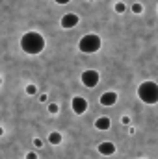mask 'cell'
<instances>
[{"instance_id":"6da1fadb","label":"cell","mask_w":158,"mask_h":159,"mask_svg":"<svg viewBox=\"0 0 158 159\" xmlns=\"http://www.w3.org/2000/svg\"><path fill=\"white\" fill-rule=\"evenodd\" d=\"M21 48L30 56H37L45 50V37L39 32H26L21 37Z\"/></svg>"},{"instance_id":"7a4b0ae2","label":"cell","mask_w":158,"mask_h":159,"mask_svg":"<svg viewBox=\"0 0 158 159\" xmlns=\"http://www.w3.org/2000/svg\"><path fill=\"white\" fill-rule=\"evenodd\" d=\"M138 96L147 106L158 104V83H155V81H143L138 87Z\"/></svg>"},{"instance_id":"3957f363","label":"cell","mask_w":158,"mask_h":159,"mask_svg":"<svg viewBox=\"0 0 158 159\" xmlns=\"http://www.w3.org/2000/svg\"><path fill=\"white\" fill-rule=\"evenodd\" d=\"M101 44H102V41H101V37L97 34H87V35H84L80 39L78 50L84 52V54H95L101 48Z\"/></svg>"},{"instance_id":"277c9868","label":"cell","mask_w":158,"mask_h":159,"mask_svg":"<svg viewBox=\"0 0 158 159\" xmlns=\"http://www.w3.org/2000/svg\"><path fill=\"white\" fill-rule=\"evenodd\" d=\"M80 80H82V83H84L86 87L93 89V87H97V85H99V80H101V76H99V72H97V70L89 69V70H84V72H82Z\"/></svg>"},{"instance_id":"5b68a950","label":"cell","mask_w":158,"mask_h":159,"mask_svg":"<svg viewBox=\"0 0 158 159\" xmlns=\"http://www.w3.org/2000/svg\"><path fill=\"white\" fill-rule=\"evenodd\" d=\"M71 107H73L75 115H84L86 109H87V100L82 98V96H75L73 102H71Z\"/></svg>"},{"instance_id":"8992f818","label":"cell","mask_w":158,"mask_h":159,"mask_svg":"<svg viewBox=\"0 0 158 159\" xmlns=\"http://www.w3.org/2000/svg\"><path fill=\"white\" fill-rule=\"evenodd\" d=\"M78 15H75V13H67V15H63L62 17V20H60V24H62V28L63 30H71V28H75L77 24H78Z\"/></svg>"},{"instance_id":"52a82bcc","label":"cell","mask_w":158,"mask_h":159,"mask_svg":"<svg viewBox=\"0 0 158 159\" xmlns=\"http://www.w3.org/2000/svg\"><path fill=\"white\" fill-rule=\"evenodd\" d=\"M116 102H117V93L108 91V93L101 94V104H102V106H114Z\"/></svg>"},{"instance_id":"ba28073f","label":"cell","mask_w":158,"mask_h":159,"mask_svg":"<svg viewBox=\"0 0 158 159\" xmlns=\"http://www.w3.org/2000/svg\"><path fill=\"white\" fill-rule=\"evenodd\" d=\"M99 154H102V156H114L116 154V144L114 143H101L99 144Z\"/></svg>"},{"instance_id":"9c48e42d","label":"cell","mask_w":158,"mask_h":159,"mask_svg":"<svg viewBox=\"0 0 158 159\" xmlns=\"http://www.w3.org/2000/svg\"><path fill=\"white\" fill-rule=\"evenodd\" d=\"M110 126H112V120L108 119V117H99V119L95 120V128H97V129H101V131L110 129Z\"/></svg>"},{"instance_id":"30bf717a","label":"cell","mask_w":158,"mask_h":159,"mask_svg":"<svg viewBox=\"0 0 158 159\" xmlns=\"http://www.w3.org/2000/svg\"><path fill=\"white\" fill-rule=\"evenodd\" d=\"M48 143L54 144V146H58V144L62 143V133H60V131H52V133L48 135Z\"/></svg>"},{"instance_id":"8fae6325","label":"cell","mask_w":158,"mask_h":159,"mask_svg":"<svg viewBox=\"0 0 158 159\" xmlns=\"http://www.w3.org/2000/svg\"><path fill=\"white\" fill-rule=\"evenodd\" d=\"M114 9H116L117 13H125V9H126V6H125L123 2H117V4L114 6Z\"/></svg>"},{"instance_id":"7c38bea8","label":"cell","mask_w":158,"mask_h":159,"mask_svg":"<svg viewBox=\"0 0 158 159\" xmlns=\"http://www.w3.org/2000/svg\"><path fill=\"white\" fill-rule=\"evenodd\" d=\"M132 11L140 15V13H143V6H141V4H134V6H132Z\"/></svg>"},{"instance_id":"4fadbf2b","label":"cell","mask_w":158,"mask_h":159,"mask_svg":"<svg viewBox=\"0 0 158 159\" xmlns=\"http://www.w3.org/2000/svg\"><path fill=\"white\" fill-rule=\"evenodd\" d=\"M36 93H37L36 85H26V94H36Z\"/></svg>"},{"instance_id":"5bb4252c","label":"cell","mask_w":158,"mask_h":159,"mask_svg":"<svg viewBox=\"0 0 158 159\" xmlns=\"http://www.w3.org/2000/svg\"><path fill=\"white\" fill-rule=\"evenodd\" d=\"M60 111V107H58V104H50L48 106V113H52V115H56Z\"/></svg>"},{"instance_id":"9a60e30c","label":"cell","mask_w":158,"mask_h":159,"mask_svg":"<svg viewBox=\"0 0 158 159\" xmlns=\"http://www.w3.org/2000/svg\"><path fill=\"white\" fill-rule=\"evenodd\" d=\"M34 146H36V148H41V146H43V141H41V139H34Z\"/></svg>"},{"instance_id":"2e32d148","label":"cell","mask_w":158,"mask_h":159,"mask_svg":"<svg viewBox=\"0 0 158 159\" xmlns=\"http://www.w3.org/2000/svg\"><path fill=\"white\" fill-rule=\"evenodd\" d=\"M26 159H37V154H34V152H30V154H26Z\"/></svg>"},{"instance_id":"e0dca14e","label":"cell","mask_w":158,"mask_h":159,"mask_svg":"<svg viewBox=\"0 0 158 159\" xmlns=\"http://www.w3.org/2000/svg\"><path fill=\"white\" fill-rule=\"evenodd\" d=\"M54 2H56V4H60V6H63V4H69L71 0H54Z\"/></svg>"},{"instance_id":"ac0fdd59","label":"cell","mask_w":158,"mask_h":159,"mask_svg":"<svg viewBox=\"0 0 158 159\" xmlns=\"http://www.w3.org/2000/svg\"><path fill=\"white\" fill-rule=\"evenodd\" d=\"M39 102H47V94H41V96H39Z\"/></svg>"},{"instance_id":"d6986e66","label":"cell","mask_w":158,"mask_h":159,"mask_svg":"<svg viewBox=\"0 0 158 159\" xmlns=\"http://www.w3.org/2000/svg\"><path fill=\"white\" fill-rule=\"evenodd\" d=\"M2 133H4V129H2V128H0V135H2Z\"/></svg>"},{"instance_id":"ffe728a7","label":"cell","mask_w":158,"mask_h":159,"mask_svg":"<svg viewBox=\"0 0 158 159\" xmlns=\"http://www.w3.org/2000/svg\"><path fill=\"white\" fill-rule=\"evenodd\" d=\"M0 85H2V78H0Z\"/></svg>"},{"instance_id":"44dd1931","label":"cell","mask_w":158,"mask_h":159,"mask_svg":"<svg viewBox=\"0 0 158 159\" xmlns=\"http://www.w3.org/2000/svg\"><path fill=\"white\" fill-rule=\"evenodd\" d=\"M89 2H93V0H89Z\"/></svg>"},{"instance_id":"7402d4cb","label":"cell","mask_w":158,"mask_h":159,"mask_svg":"<svg viewBox=\"0 0 158 159\" xmlns=\"http://www.w3.org/2000/svg\"><path fill=\"white\" fill-rule=\"evenodd\" d=\"M141 159H143V157H141Z\"/></svg>"},{"instance_id":"603a6c76","label":"cell","mask_w":158,"mask_h":159,"mask_svg":"<svg viewBox=\"0 0 158 159\" xmlns=\"http://www.w3.org/2000/svg\"><path fill=\"white\" fill-rule=\"evenodd\" d=\"M156 11H158V9H156Z\"/></svg>"}]
</instances>
